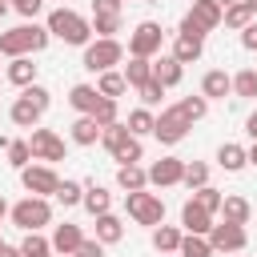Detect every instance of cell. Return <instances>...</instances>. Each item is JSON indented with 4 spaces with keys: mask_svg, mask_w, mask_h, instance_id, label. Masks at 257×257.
Listing matches in <instances>:
<instances>
[{
    "mask_svg": "<svg viewBox=\"0 0 257 257\" xmlns=\"http://www.w3.org/2000/svg\"><path fill=\"white\" fill-rule=\"evenodd\" d=\"M52 40V32H48V24H16V28H8V32H0V56H28V52H40L44 44Z\"/></svg>",
    "mask_w": 257,
    "mask_h": 257,
    "instance_id": "cell-1",
    "label": "cell"
},
{
    "mask_svg": "<svg viewBox=\"0 0 257 257\" xmlns=\"http://www.w3.org/2000/svg\"><path fill=\"white\" fill-rule=\"evenodd\" d=\"M48 32L60 36L64 44L84 48V44L92 40V20H84V16L72 12V8H52V12H48Z\"/></svg>",
    "mask_w": 257,
    "mask_h": 257,
    "instance_id": "cell-2",
    "label": "cell"
},
{
    "mask_svg": "<svg viewBox=\"0 0 257 257\" xmlns=\"http://www.w3.org/2000/svg\"><path fill=\"white\" fill-rule=\"evenodd\" d=\"M124 60V44L116 40V36H96V40H88L84 44V68L88 72H108L112 64H120Z\"/></svg>",
    "mask_w": 257,
    "mask_h": 257,
    "instance_id": "cell-3",
    "label": "cell"
},
{
    "mask_svg": "<svg viewBox=\"0 0 257 257\" xmlns=\"http://www.w3.org/2000/svg\"><path fill=\"white\" fill-rule=\"evenodd\" d=\"M100 141H104V149L120 161V165H137L141 157H145V149H141V137H133L128 133V124H108L104 133H100Z\"/></svg>",
    "mask_w": 257,
    "mask_h": 257,
    "instance_id": "cell-4",
    "label": "cell"
},
{
    "mask_svg": "<svg viewBox=\"0 0 257 257\" xmlns=\"http://www.w3.org/2000/svg\"><path fill=\"white\" fill-rule=\"evenodd\" d=\"M48 221H52V205H48V197H24V201L12 205V225L24 229V233H40Z\"/></svg>",
    "mask_w": 257,
    "mask_h": 257,
    "instance_id": "cell-5",
    "label": "cell"
},
{
    "mask_svg": "<svg viewBox=\"0 0 257 257\" xmlns=\"http://www.w3.org/2000/svg\"><path fill=\"white\" fill-rule=\"evenodd\" d=\"M124 209H128V217H133L137 225H149V229H157V225L165 221V201H161L157 193H145V189L124 193Z\"/></svg>",
    "mask_w": 257,
    "mask_h": 257,
    "instance_id": "cell-6",
    "label": "cell"
},
{
    "mask_svg": "<svg viewBox=\"0 0 257 257\" xmlns=\"http://www.w3.org/2000/svg\"><path fill=\"white\" fill-rule=\"evenodd\" d=\"M128 56H161V24L157 20H141L133 32H128Z\"/></svg>",
    "mask_w": 257,
    "mask_h": 257,
    "instance_id": "cell-7",
    "label": "cell"
},
{
    "mask_svg": "<svg viewBox=\"0 0 257 257\" xmlns=\"http://www.w3.org/2000/svg\"><path fill=\"white\" fill-rule=\"evenodd\" d=\"M189 128H193V124H189V120L181 116V108L173 104V108H161V116H157V124H153V137H157L161 145H181Z\"/></svg>",
    "mask_w": 257,
    "mask_h": 257,
    "instance_id": "cell-8",
    "label": "cell"
},
{
    "mask_svg": "<svg viewBox=\"0 0 257 257\" xmlns=\"http://www.w3.org/2000/svg\"><path fill=\"white\" fill-rule=\"evenodd\" d=\"M209 245H213V253H241V249L249 245L245 225H233V221L213 225V229H209Z\"/></svg>",
    "mask_w": 257,
    "mask_h": 257,
    "instance_id": "cell-9",
    "label": "cell"
},
{
    "mask_svg": "<svg viewBox=\"0 0 257 257\" xmlns=\"http://www.w3.org/2000/svg\"><path fill=\"white\" fill-rule=\"evenodd\" d=\"M20 181H24V189H28L32 197H52L56 185H60V177H56L48 165H28V169H20Z\"/></svg>",
    "mask_w": 257,
    "mask_h": 257,
    "instance_id": "cell-10",
    "label": "cell"
},
{
    "mask_svg": "<svg viewBox=\"0 0 257 257\" xmlns=\"http://www.w3.org/2000/svg\"><path fill=\"white\" fill-rule=\"evenodd\" d=\"M28 145H32V157L36 161H64V141L52 128H32Z\"/></svg>",
    "mask_w": 257,
    "mask_h": 257,
    "instance_id": "cell-11",
    "label": "cell"
},
{
    "mask_svg": "<svg viewBox=\"0 0 257 257\" xmlns=\"http://www.w3.org/2000/svg\"><path fill=\"white\" fill-rule=\"evenodd\" d=\"M181 177H185V161H181V157H161V161L149 169V185H157V189L181 185Z\"/></svg>",
    "mask_w": 257,
    "mask_h": 257,
    "instance_id": "cell-12",
    "label": "cell"
},
{
    "mask_svg": "<svg viewBox=\"0 0 257 257\" xmlns=\"http://www.w3.org/2000/svg\"><path fill=\"white\" fill-rule=\"evenodd\" d=\"M100 100H104V96H100L96 84H72V88H68V104H72L80 116H92V112L100 108Z\"/></svg>",
    "mask_w": 257,
    "mask_h": 257,
    "instance_id": "cell-13",
    "label": "cell"
},
{
    "mask_svg": "<svg viewBox=\"0 0 257 257\" xmlns=\"http://www.w3.org/2000/svg\"><path fill=\"white\" fill-rule=\"evenodd\" d=\"M181 225H185V233H201V237H209V229H213V213L201 209L197 201H185V209H181Z\"/></svg>",
    "mask_w": 257,
    "mask_h": 257,
    "instance_id": "cell-14",
    "label": "cell"
},
{
    "mask_svg": "<svg viewBox=\"0 0 257 257\" xmlns=\"http://www.w3.org/2000/svg\"><path fill=\"white\" fill-rule=\"evenodd\" d=\"M8 116H12V124H20V128H36L40 124V116H44V108L40 104H32L24 92L12 100V108H8Z\"/></svg>",
    "mask_w": 257,
    "mask_h": 257,
    "instance_id": "cell-15",
    "label": "cell"
},
{
    "mask_svg": "<svg viewBox=\"0 0 257 257\" xmlns=\"http://www.w3.org/2000/svg\"><path fill=\"white\" fill-rule=\"evenodd\" d=\"M80 241H84V233H80V225H56V233H52V253H60V257H72L76 249H80Z\"/></svg>",
    "mask_w": 257,
    "mask_h": 257,
    "instance_id": "cell-16",
    "label": "cell"
},
{
    "mask_svg": "<svg viewBox=\"0 0 257 257\" xmlns=\"http://www.w3.org/2000/svg\"><path fill=\"white\" fill-rule=\"evenodd\" d=\"M181 76H185V64L169 52V56H157L153 60V80H161L165 88H173V84H181Z\"/></svg>",
    "mask_w": 257,
    "mask_h": 257,
    "instance_id": "cell-17",
    "label": "cell"
},
{
    "mask_svg": "<svg viewBox=\"0 0 257 257\" xmlns=\"http://www.w3.org/2000/svg\"><path fill=\"white\" fill-rule=\"evenodd\" d=\"M221 16H225V8L217 0H193V8H189V20H197L205 32H213L221 24Z\"/></svg>",
    "mask_w": 257,
    "mask_h": 257,
    "instance_id": "cell-18",
    "label": "cell"
},
{
    "mask_svg": "<svg viewBox=\"0 0 257 257\" xmlns=\"http://www.w3.org/2000/svg\"><path fill=\"white\" fill-rule=\"evenodd\" d=\"M4 80H8V84H16V88L36 84V64H32V56H12V64H8V72H4Z\"/></svg>",
    "mask_w": 257,
    "mask_h": 257,
    "instance_id": "cell-19",
    "label": "cell"
},
{
    "mask_svg": "<svg viewBox=\"0 0 257 257\" xmlns=\"http://www.w3.org/2000/svg\"><path fill=\"white\" fill-rule=\"evenodd\" d=\"M233 92V76L225 72V68H213V72H205V80H201V96H209V100H221V96H229Z\"/></svg>",
    "mask_w": 257,
    "mask_h": 257,
    "instance_id": "cell-20",
    "label": "cell"
},
{
    "mask_svg": "<svg viewBox=\"0 0 257 257\" xmlns=\"http://www.w3.org/2000/svg\"><path fill=\"white\" fill-rule=\"evenodd\" d=\"M92 217H100V213H112V193L104 189V185H96V181H88V189H84V201H80Z\"/></svg>",
    "mask_w": 257,
    "mask_h": 257,
    "instance_id": "cell-21",
    "label": "cell"
},
{
    "mask_svg": "<svg viewBox=\"0 0 257 257\" xmlns=\"http://www.w3.org/2000/svg\"><path fill=\"white\" fill-rule=\"evenodd\" d=\"M217 165H221L225 173H241V169L249 165V149H241V145H233V141H229V145H221V149H217Z\"/></svg>",
    "mask_w": 257,
    "mask_h": 257,
    "instance_id": "cell-22",
    "label": "cell"
},
{
    "mask_svg": "<svg viewBox=\"0 0 257 257\" xmlns=\"http://www.w3.org/2000/svg\"><path fill=\"white\" fill-rule=\"evenodd\" d=\"M120 237H124V221H120V217H112V213H100V217H96V241L116 245Z\"/></svg>",
    "mask_w": 257,
    "mask_h": 257,
    "instance_id": "cell-23",
    "label": "cell"
},
{
    "mask_svg": "<svg viewBox=\"0 0 257 257\" xmlns=\"http://www.w3.org/2000/svg\"><path fill=\"white\" fill-rule=\"evenodd\" d=\"M116 185H120L124 193H137V189H145V185H149V169H141V165H120Z\"/></svg>",
    "mask_w": 257,
    "mask_h": 257,
    "instance_id": "cell-24",
    "label": "cell"
},
{
    "mask_svg": "<svg viewBox=\"0 0 257 257\" xmlns=\"http://www.w3.org/2000/svg\"><path fill=\"white\" fill-rule=\"evenodd\" d=\"M221 213H225V221H233V225H249L253 205H249L245 197H225V201H221Z\"/></svg>",
    "mask_w": 257,
    "mask_h": 257,
    "instance_id": "cell-25",
    "label": "cell"
},
{
    "mask_svg": "<svg viewBox=\"0 0 257 257\" xmlns=\"http://www.w3.org/2000/svg\"><path fill=\"white\" fill-rule=\"evenodd\" d=\"M153 249H157V253H177V249H181V229H173V225L161 221V225L153 229Z\"/></svg>",
    "mask_w": 257,
    "mask_h": 257,
    "instance_id": "cell-26",
    "label": "cell"
},
{
    "mask_svg": "<svg viewBox=\"0 0 257 257\" xmlns=\"http://www.w3.org/2000/svg\"><path fill=\"white\" fill-rule=\"evenodd\" d=\"M124 80H128V88H141L145 80H153V60H145V56H133V60L124 64Z\"/></svg>",
    "mask_w": 257,
    "mask_h": 257,
    "instance_id": "cell-27",
    "label": "cell"
},
{
    "mask_svg": "<svg viewBox=\"0 0 257 257\" xmlns=\"http://www.w3.org/2000/svg\"><path fill=\"white\" fill-rule=\"evenodd\" d=\"M221 24H225V28H237V32H241L245 24H253V8H249L245 0H237V4H229V8H225Z\"/></svg>",
    "mask_w": 257,
    "mask_h": 257,
    "instance_id": "cell-28",
    "label": "cell"
},
{
    "mask_svg": "<svg viewBox=\"0 0 257 257\" xmlns=\"http://www.w3.org/2000/svg\"><path fill=\"white\" fill-rule=\"evenodd\" d=\"M100 133H104V128L96 124V116H80V120L72 124V141H76V145H96Z\"/></svg>",
    "mask_w": 257,
    "mask_h": 257,
    "instance_id": "cell-29",
    "label": "cell"
},
{
    "mask_svg": "<svg viewBox=\"0 0 257 257\" xmlns=\"http://www.w3.org/2000/svg\"><path fill=\"white\" fill-rule=\"evenodd\" d=\"M177 253H181V257H213V245H209V237H201V233H185Z\"/></svg>",
    "mask_w": 257,
    "mask_h": 257,
    "instance_id": "cell-30",
    "label": "cell"
},
{
    "mask_svg": "<svg viewBox=\"0 0 257 257\" xmlns=\"http://www.w3.org/2000/svg\"><path fill=\"white\" fill-rule=\"evenodd\" d=\"M173 56H177L181 64H193V60H201V40H197V36H181V32H177Z\"/></svg>",
    "mask_w": 257,
    "mask_h": 257,
    "instance_id": "cell-31",
    "label": "cell"
},
{
    "mask_svg": "<svg viewBox=\"0 0 257 257\" xmlns=\"http://www.w3.org/2000/svg\"><path fill=\"white\" fill-rule=\"evenodd\" d=\"M96 88H100V96H120L124 88H128V80H124V72H116V68H108V72H100V80H96Z\"/></svg>",
    "mask_w": 257,
    "mask_h": 257,
    "instance_id": "cell-32",
    "label": "cell"
},
{
    "mask_svg": "<svg viewBox=\"0 0 257 257\" xmlns=\"http://www.w3.org/2000/svg\"><path fill=\"white\" fill-rule=\"evenodd\" d=\"M181 185H189L193 193H197L201 185H209V165H205V161H189V165H185V177H181Z\"/></svg>",
    "mask_w": 257,
    "mask_h": 257,
    "instance_id": "cell-33",
    "label": "cell"
},
{
    "mask_svg": "<svg viewBox=\"0 0 257 257\" xmlns=\"http://www.w3.org/2000/svg\"><path fill=\"white\" fill-rule=\"evenodd\" d=\"M52 197H56L64 209H68V205H80V201H84V185H80V181H60Z\"/></svg>",
    "mask_w": 257,
    "mask_h": 257,
    "instance_id": "cell-34",
    "label": "cell"
},
{
    "mask_svg": "<svg viewBox=\"0 0 257 257\" xmlns=\"http://www.w3.org/2000/svg\"><path fill=\"white\" fill-rule=\"evenodd\" d=\"M20 253H24V257H52V241H44L40 233H24Z\"/></svg>",
    "mask_w": 257,
    "mask_h": 257,
    "instance_id": "cell-35",
    "label": "cell"
},
{
    "mask_svg": "<svg viewBox=\"0 0 257 257\" xmlns=\"http://www.w3.org/2000/svg\"><path fill=\"white\" fill-rule=\"evenodd\" d=\"M92 32H96V36L120 32V12H92Z\"/></svg>",
    "mask_w": 257,
    "mask_h": 257,
    "instance_id": "cell-36",
    "label": "cell"
},
{
    "mask_svg": "<svg viewBox=\"0 0 257 257\" xmlns=\"http://www.w3.org/2000/svg\"><path fill=\"white\" fill-rule=\"evenodd\" d=\"M177 108H181V116H185V120L193 124V120H201V116L209 112V96H185V100H181Z\"/></svg>",
    "mask_w": 257,
    "mask_h": 257,
    "instance_id": "cell-37",
    "label": "cell"
},
{
    "mask_svg": "<svg viewBox=\"0 0 257 257\" xmlns=\"http://www.w3.org/2000/svg\"><path fill=\"white\" fill-rule=\"evenodd\" d=\"M153 124H157V116H153L149 108H133V112H128V133H133V137L153 133Z\"/></svg>",
    "mask_w": 257,
    "mask_h": 257,
    "instance_id": "cell-38",
    "label": "cell"
},
{
    "mask_svg": "<svg viewBox=\"0 0 257 257\" xmlns=\"http://www.w3.org/2000/svg\"><path fill=\"white\" fill-rule=\"evenodd\" d=\"M28 161H36V157H32V145H28V141H8V165L28 169Z\"/></svg>",
    "mask_w": 257,
    "mask_h": 257,
    "instance_id": "cell-39",
    "label": "cell"
},
{
    "mask_svg": "<svg viewBox=\"0 0 257 257\" xmlns=\"http://www.w3.org/2000/svg\"><path fill=\"white\" fill-rule=\"evenodd\" d=\"M193 201H197L201 209H209V213H221V201H225V193H217L213 185H201V189L193 193Z\"/></svg>",
    "mask_w": 257,
    "mask_h": 257,
    "instance_id": "cell-40",
    "label": "cell"
},
{
    "mask_svg": "<svg viewBox=\"0 0 257 257\" xmlns=\"http://www.w3.org/2000/svg\"><path fill=\"white\" fill-rule=\"evenodd\" d=\"M233 92L237 96H257V68H245L233 76Z\"/></svg>",
    "mask_w": 257,
    "mask_h": 257,
    "instance_id": "cell-41",
    "label": "cell"
},
{
    "mask_svg": "<svg viewBox=\"0 0 257 257\" xmlns=\"http://www.w3.org/2000/svg\"><path fill=\"white\" fill-rule=\"evenodd\" d=\"M137 92H141V100L153 108V104H161V96H165V84H161V80H145Z\"/></svg>",
    "mask_w": 257,
    "mask_h": 257,
    "instance_id": "cell-42",
    "label": "cell"
},
{
    "mask_svg": "<svg viewBox=\"0 0 257 257\" xmlns=\"http://www.w3.org/2000/svg\"><path fill=\"white\" fill-rule=\"evenodd\" d=\"M92 116H96V124H100V128L116 124V100H112V96H104V100H100V108H96Z\"/></svg>",
    "mask_w": 257,
    "mask_h": 257,
    "instance_id": "cell-43",
    "label": "cell"
},
{
    "mask_svg": "<svg viewBox=\"0 0 257 257\" xmlns=\"http://www.w3.org/2000/svg\"><path fill=\"white\" fill-rule=\"evenodd\" d=\"M24 96H28L32 104H40V108H48V104H52V96H48V88H44V84H28V88H24Z\"/></svg>",
    "mask_w": 257,
    "mask_h": 257,
    "instance_id": "cell-44",
    "label": "cell"
},
{
    "mask_svg": "<svg viewBox=\"0 0 257 257\" xmlns=\"http://www.w3.org/2000/svg\"><path fill=\"white\" fill-rule=\"evenodd\" d=\"M12 8H16L24 20H36V12L44 8V0H12Z\"/></svg>",
    "mask_w": 257,
    "mask_h": 257,
    "instance_id": "cell-45",
    "label": "cell"
},
{
    "mask_svg": "<svg viewBox=\"0 0 257 257\" xmlns=\"http://www.w3.org/2000/svg\"><path fill=\"white\" fill-rule=\"evenodd\" d=\"M72 257H104V241H96V237L88 241V237H84V241H80V249H76Z\"/></svg>",
    "mask_w": 257,
    "mask_h": 257,
    "instance_id": "cell-46",
    "label": "cell"
},
{
    "mask_svg": "<svg viewBox=\"0 0 257 257\" xmlns=\"http://www.w3.org/2000/svg\"><path fill=\"white\" fill-rule=\"evenodd\" d=\"M181 36H197V40H205L209 32H205V28L197 24V20H189V16H185V20H181Z\"/></svg>",
    "mask_w": 257,
    "mask_h": 257,
    "instance_id": "cell-47",
    "label": "cell"
},
{
    "mask_svg": "<svg viewBox=\"0 0 257 257\" xmlns=\"http://www.w3.org/2000/svg\"><path fill=\"white\" fill-rule=\"evenodd\" d=\"M241 44H245L249 52H257V24H245V28H241Z\"/></svg>",
    "mask_w": 257,
    "mask_h": 257,
    "instance_id": "cell-48",
    "label": "cell"
},
{
    "mask_svg": "<svg viewBox=\"0 0 257 257\" xmlns=\"http://www.w3.org/2000/svg\"><path fill=\"white\" fill-rule=\"evenodd\" d=\"M92 12H120V0H92Z\"/></svg>",
    "mask_w": 257,
    "mask_h": 257,
    "instance_id": "cell-49",
    "label": "cell"
},
{
    "mask_svg": "<svg viewBox=\"0 0 257 257\" xmlns=\"http://www.w3.org/2000/svg\"><path fill=\"white\" fill-rule=\"evenodd\" d=\"M0 257H24V253H20V245H4L0 241Z\"/></svg>",
    "mask_w": 257,
    "mask_h": 257,
    "instance_id": "cell-50",
    "label": "cell"
},
{
    "mask_svg": "<svg viewBox=\"0 0 257 257\" xmlns=\"http://www.w3.org/2000/svg\"><path fill=\"white\" fill-rule=\"evenodd\" d=\"M245 133H249V137H253V141H257V112H253V116H249V120H245Z\"/></svg>",
    "mask_w": 257,
    "mask_h": 257,
    "instance_id": "cell-51",
    "label": "cell"
},
{
    "mask_svg": "<svg viewBox=\"0 0 257 257\" xmlns=\"http://www.w3.org/2000/svg\"><path fill=\"white\" fill-rule=\"evenodd\" d=\"M249 165H257V141H253V149H249Z\"/></svg>",
    "mask_w": 257,
    "mask_h": 257,
    "instance_id": "cell-52",
    "label": "cell"
},
{
    "mask_svg": "<svg viewBox=\"0 0 257 257\" xmlns=\"http://www.w3.org/2000/svg\"><path fill=\"white\" fill-rule=\"evenodd\" d=\"M4 213H12V209H8V201H4V197H0V217H4Z\"/></svg>",
    "mask_w": 257,
    "mask_h": 257,
    "instance_id": "cell-53",
    "label": "cell"
},
{
    "mask_svg": "<svg viewBox=\"0 0 257 257\" xmlns=\"http://www.w3.org/2000/svg\"><path fill=\"white\" fill-rule=\"evenodd\" d=\"M8 8H12V0H0V16H4V12H8Z\"/></svg>",
    "mask_w": 257,
    "mask_h": 257,
    "instance_id": "cell-54",
    "label": "cell"
},
{
    "mask_svg": "<svg viewBox=\"0 0 257 257\" xmlns=\"http://www.w3.org/2000/svg\"><path fill=\"white\" fill-rule=\"evenodd\" d=\"M245 4H249V8H253V16H257V0H245Z\"/></svg>",
    "mask_w": 257,
    "mask_h": 257,
    "instance_id": "cell-55",
    "label": "cell"
},
{
    "mask_svg": "<svg viewBox=\"0 0 257 257\" xmlns=\"http://www.w3.org/2000/svg\"><path fill=\"white\" fill-rule=\"evenodd\" d=\"M217 4H221V8H229V4H237V0H217Z\"/></svg>",
    "mask_w": 257,
    "mask_h": 257,
    "instance_id": "cell-56",
    "label": "cell"
},
{
    "mask_svg": "<svg viewBox=\"0 0 257 257\" xmlns=\"http://www.w3.org/2000/svg\"><path fill=\"white\" fill-rule=\"evenodd\" d=\"M161 257H181V253H161Z\"/></svg>",
    "mask_w": 257,
    "mask_h": 257,
    "instance_id": "cell-57",
    "label": "cell"
}]
</instances>
